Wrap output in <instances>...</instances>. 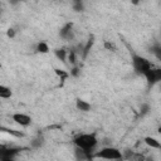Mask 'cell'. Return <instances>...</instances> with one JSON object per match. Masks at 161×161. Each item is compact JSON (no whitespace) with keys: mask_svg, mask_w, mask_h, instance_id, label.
I'll return each mask as SVG.
<instances>
[{"mask_svg":"<svg viewBox=\"0 0 161 161\" xmlns=\"http://www.w3.org/2000/svg\"><path fill=\"white\" fill-rule=\"evenodd\" d=\"M131 52V51H130ZM132 57H131V61H132V66H133V69L139 73V74H145L150 68L152 67L150 61L144 58V57L139 55V54H136L133 52H131Z\"/></svg>","mask_w":161,"mask_h":161,"instance_id":"obj_2","label":"cell"},{"mask_svg":"<svg viewBox=\"0 0 161 161\" xmlns=\"http://www.w3.org/2000/svg\"><path fill=\"white\" fill-rule=\"evenodd\" d=\"M6 36H8L9 38H14V37H15V30H14L13 28H9L8 32H6Z\"/></svg>","mask_w":161,"mask_h":161,"instance_id":"obj_22","label":"cell"},{"mask_svg":"<svg viewBox=\"0 0 161 161\" xmlns=\"http://www.w3.org/2000/svg\"><path fill=\"white\" fill-rule=\"evenodd\" d=\"M76 107H77V110L82 111V112H88V111H91V108H92L91 103H88V102L84 101V99H80V98H78V99L76 101Z\"/></svg>","mask_w":161,"mask_h":161,"instance_id":"obj_8","label":"cell"},{"mask_svg":"<svg viewBox=\"0 0 161 161\" xmlns=\"http://www.w3.org/2000/svg\"><path fill=\"white\" fill-rule=\"evenodd\" d=\"M105 48L107 51H112V52H116V45H114V43L110 42V40H106L105 42Z\"/></svg>","mask_w":161,"mask_h":161,"instance_id":"obj_18","label":"cell"},{"mask_svg":"<svg viewBox=\"0 0 161 161\" xmlns=\"http://www.w3.org/2000/svg\"><path fill=\"white\" fill-rule=\"evenodd\" d=\"M54 73L57 74V76H58L59 78H61V80H63V82H64V80L68 78V77H69L71 74L69 73H68L67 71H63V69H59V68H55V69H54Z\"/></svg>","mask_w":161,"mask_h":161,"instance_id":"obj_14","label":"cell"},{"mask_svg":"<svg viewBox=\"0 0 161 161\" xmlns=\"http://www.w3.org/2000/svg\"><path fill=\"white\" fill-rule=\"evenodd\" d=\"M73 9L77 11V13H79V11H83L84 6H83V4H73Z\"/></svg>","mask_w":161,"mask_h":161,"instance_id":"obj_21","label":"cell"},{"mask_svg":"<svg viewBox=\"0 0 161 161\" xmlns=\"http://www.w3.org/2000/svg\"><path fill=\"white\" fill-rule=\"evenodd\" d=\"M11 95H13V92H11V89L6 86H0V98H10Z\"/></svg>","mask_w":161,"mask_h":161,"instance_id":"obj_11","label":"cell"},{"mask_svg":"<svg viewBox=\"0 0 161 161\" xmlns=\"http://www.w3.org/2000/svg\"><path fill=\"white\" fill-rule=\"evenodd\" d=\"M77 55H78V53L76 49H71V52L68 53V61H69V63L72 66H76V63H77Z\"/></svg>","mask_w":161,"mask_h":161,"instance_id":"obj_15","label":"cell"},{"mask_svg":"<svg viewBox=\"0 0 161 161\" xmlns=\"http://www.w3.org/2000/svg\"><path fill=\"white\" fill-rule=\"evenodd\" d=\"M38 53H43V54H47L49 52V47H48V44L45 43V42H40L38 43L37 45V49H36Z\"/></svg>","mask_w":161,"mask_h":161,"instance_id":"obj_13","label":"cell"},{"mask_svg":"<svg viewBox=\"0 0 161 161\" xmlns=\"http://www.w3.org/2000/svg\"><path fill=\"white\" fill-rule=\"evenodd\" d=\"M59 36H61V38H63V39H66V40H71V39L74 38V34H73V24H72V23H67V24L61 29Z\"/></svg>","mask_w":161,"mask_h":161,"instance_id":"obj_6","label":"cell"},{"mask_svg":"<svg viewBox=\"0 0 161 161\" xmlns=\"http://www.w3.org/2000/svg\"><path fill=\"white\" fill-rule=\"evenodd\" d=\"M93 43H95V37H93V36H91L89 39L87 40V43L83 45V51H82V58H83V59H86V58H87V55L89 54L92 47H93Z\"/></svg>","mask_w":161,"mask_h":161,"instance_id":"obj_7","label":"cell"},{"mask_svg":"<svg viewBox=\"0 0 161 161\" xmlns=\"http://www.w3.org/2000/svg\"><path fill=\"white\" fill-rule=\"evenodd\" d=\"M73 4H83V0H72Z\"/></svg>","mask_w":161,"mask_h":161,"instance_id":"obj_24","label":"cell"},{"mask_svg":"<svg viewBox=\"0 0 161 161\" xmlns=\"http://www.w3.org/2000/svg\"><path fill=\"white\" fill-rule=\"evenodd\" d=\"M43 141H44V139L39 135V136H37L36 139H34L33 141H32V147H34V148H39L42 145H43Z\"/></svg>","mask_w":161,"mask_h":161,"instance_id":"obj_16","label":"cell"},{"mask_svg":"<svg viewBox=\"0 0 161 161\" xmlns=\"http://www.w3.org/2000/svg\"><path fill=\"white\" fill-rule=\"evenodd\" d=\"M79 74H80V69H79L78 67H76V66H74V67L72 68V71H71V76L77 78V77H79Z\"/></svg>","mask_w":161,"mask_h":161,"instance_id":"obj_19","label":"cell"},{"mask_svg":"<svg viewBox=\"0 0 161 161\" xmlns=\"http://www.w3.org/2000/svg\"><path fill=\"white\" fill-rule=\"evenodd\" d=\"M145 144H146L148 147H151V148H156V150H161V142H160V141H157L156 139H154V137H150V136L145 137Z\"/></svg>","mask_w":161,"mask_h":161,"instance_id":"obj_9","label":"cell"},{"mask_svg":"<svg viewBox=\"0 0 161 161\" xmlns=\"http://www.w3.org/2000/svg\"><path fill=\"white\" fill-rule=\"evenodd\" d=\"M0 130H2L3 132H6V133H9V135H11V136L17 137V139H21V137H24V136H25L23 132L17 131V130H13V129H5V127H2Z\"/></svg>","mask_w":161,"mask_h":161,"instance_id":"obj_12","label":"cell"},{"mask_svg":"<svg viewBox=\"0 0 161 161\" xmlns=\"http://www.w3.org/2000/svg\"><path fill=\"white\" fill-rule=\"evenodd\" d=\"M98 140L95 133H83V135H78L74 139V145L79 148H83L84 151L89 152L95 150V147L97 146Z\"/></svg>","mask_w":161,"mask_h":161,"instance_id":"obj_1","label":"cell"},{"mask_svg":"<svg viewBox=\"0 0 161 161\" xmlns=\"http://www.w3.org/2000/svg\"><path fill=\"white\" fill-rule=\"evenodd\" d=\"M159 132H160V133H161V127H160V129H159Z\"/></svg>","mask_w":161,"mask_h":161,"instance_id":"obj_25","label":"cell"},{"mask_svg":"<svg viewBox=\"0 0 161 161\" xmlns=\"http://www.w3.org/2000/svg\"><path fill=\"white\" fill-rule=\"evenodd\" d=\"M151 52L155 54V57L159 61H161V47H160V45H155V47H152Z\"/></svg>","mask_w":161,"mask_h":161,"instance_id":"obj_17","label":"cell"},{"mask_svg":"<svg viewBox=\"0 0 161 161\" xmlns=\"http://www.w3.org/2000/svg\"><path fill=\"white\" fill-rule=\"evenodd\" d=\"M93 157L97 159H106V160H121L122 159V154L120 150H117L116 147H103L102 150H99Z\"/></svg>","mask_w":161,"mask_h":161,"instance_id":"obj_3","label":"cell"},{"mask_svg":"<svg viewBox=\"0 0 161 161\" xmlns=\"http://www.w3.org/2000/svg\"><path fill=\"white\" fill-rule=\"evenodd\" d=\"M131 3H132L133 5H139V4L141 3V0H131Z\"/></svg>","mask_w":161,"mask_h":161,"instance_id":"obj_23","label":"cell"},{"mask_svg":"<svg viewBox=\"0 0 161 161\" xmlns=\"http://www.w3.org/2000/svg\"><path fill=\"white\" fill-rule=\"evenodd\" d=\"M11 118H13V121L15 123L23 126V127H28V126L32 125V117L25 113H14L13 116H11Z\"/></svg>","mask_w":161,"mask_h":161,"instance_id":"obj_5","label":"cell"},{"mask_svg":"<svg viewBox=\"0 0 161 161\" xmlns=\"http://www.w3.org/2000/svg\"><path fill=\"white\" fill-rule=\"evenodd\" d=\"M144 76L147 80L148 87H152L155 83L161 82V68H152L151 67Z\"/></svg>","mask_w":161,"mask_h":161,"instance_id":"obj_4","label":"cell"},{"mask_svg":"<svg viewBox=\"0 0 161 161\" xmlns=\"http://www.w3.org/2000/svg\"><path fill=\"white\" fill-rule=\"evenodd\" d=\"M54 54H55V57H57V58H58L61 62H63L64 64L67 63L68 53H67L66 49H55V51H54Z\"/></svg>","mask_w":161,"mask_h":161,"instance_id":"obj_10","label":"cell"},{"mask_svg":"<svg viewBox=\"0 0 161 161\" xmlns=\"http://www.w3.org/2000/svg\"><path fill=\"white\" fill-rule=\"evenodd\" d=\"M148 111H150V106H148V105H142L141 110H140V114H141V116H145Z\"/></svg>","mask_w":161,"mask_h":161,"instance_id":"obj_20","label":"cell"}]
</instances>
